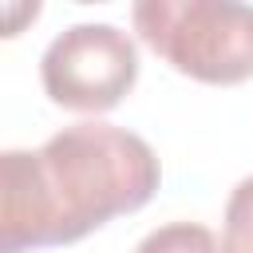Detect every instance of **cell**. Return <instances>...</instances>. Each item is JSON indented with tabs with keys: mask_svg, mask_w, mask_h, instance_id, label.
Returning <instances> with one entry per match:
<instances>
[{
	"mask_svg": "<svg viewBox=\"0 0 253 253\" xmlns=\"http://www.w3.org/2000/svg\"><path fill=\"white\" fill-rule=\"evenodd\" d=\"M158 182L150 142L111 123H75L40 150H4L0 253L71 245L119 213L142 210Z\"/></svg>",
	"mask_w": 253,
	"mask_h": 253,
	"instance_id": "cell-1",
	"label": "cell"
},
{
	"mask_svg": "<svg viewBox=\"0 0 253 253\" xmlns=\"http://www.w3.org/2000/svg\"><path fill=\"white\" fill-rule=\"evenodd\" d=\"M130 24L174 71L233 87L253 79V4L237 0H138Z\"/></svg>",
	"mask_w": 253,
	"mask_h": 253,
	"instance_id": "cell-2",
	"label": "cell"
},
{
	"mask_svg": "<svg viewBox=\"0 0 253 253\" xmlns=\"http://www.w3.org/2000/svg\"><path fill=\"white\" fill-rule=\"evenodd\" d=\"M134 79L138 47L130 32L115 24H71L47 43L40 59V83L47 99L79 115H103L119 107Z\"/></svg>",
	"mask_w": 253,
	"mask_h": 253,
	"instance_id": "cell-3",
	"label": "cell"
},
{
	"mask_svg": "<svg viewBox=\"0 0 253 253\" xmlns=\"http://www.w3.org/2000/svg\"><path fill=\"white\" fill-rule=\"evenodd\" d=\"M134 253H229L225 241L198 221H170L150 229Z\"/></svg>",
	"mask_w": 253,
	"mask_h": 253,
	"instance_id": "cell-4",
	"label": "cell"
},
{
	"mask_svg": "<svg viewBox=\"0 0 253 253\" xmlns=\"http://www.w3.org/2000/svg\"><path fill=\"white\" fill-rule=\"evenodd\" d=\"M225 249L253 253V174L241 178L225 202Z\"/></svg>",
	"mask_w": 253,
	"mask_h": 253,
	"instance_id": "cell-5",
	"label": "cell"
}]
</instances>
